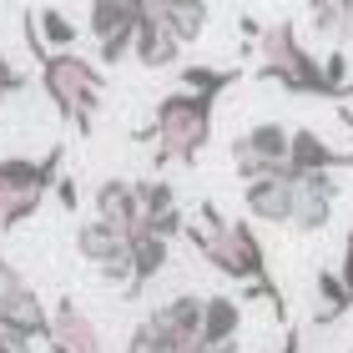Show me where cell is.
I'll return each instance as SVG.
<instances>
[{"instance_id": "obj_1", "label": "cell", "mask_w": 353, "mask_h": 353, "mask_svg": "<svg viewBox=\"0 0 353 353\" xmlns=\"http://www.w3.org/2000/svg\"><path fill=\"white\" fill-rule=\"evenodd\" d=\"M21 26H26L30 56L41 61V86H46V96H51V106L61 111V121H71L76 137H91L96 106H101V91H106V71L96 66V61L76 56L71 46L66 51H51V46L41 41V30H36V10H26Z\"/></svg>"}, {"instance_id": "obj_2", "label": "cell", "mask_w": 353, "mask_h": 353, "mask_svg": "<svg viewBox=\"0 0 353 353\" xmlns=\"http://www.w3.org/2000/svg\"><path fill=\"white\" fill-rule=\"evenodd\" d=\"M212 106H217V96H207V91H172L157 101V117L152 126L141 137H152L157 141V162H197V152L212 141Z\"/></svg>"}, {"instance_id": "obj_3", "label": "cell", "mask_w": 353, "mask_h": 353, "mask_svg": "<svg viewBox=\"0 0 353 353\" xmlns=\"http://www.w3.org/2000/svg\"><path fill=\"white\" fill-rule=\"evenodd\" d=\"M202 228L187 222V243L202 252V263H212L222 278H237V283H252V278H268V258H263V243L248 222H228L212 202H202Z\"/></svg>"}, {"instance_id": "obj_4", "label": "cell", "mask_w": 353, "mask_h": 353, "mask_svg": "<svg viewBox=\"0 0 353 353\" xmlns=\"http://www.w3.org/2000/svg\"><path fill=\"white\" fill-rule=\"evenodd\" d=\"M258 51H263V76L268 81H278L283 91H298V96H333V101H343V91L328 81L323 61H313L303 51L298 41V26H272L258 36Z\"/></svg>"}, {"instance_id": "obj_5", "label": "cell", "mask_w": 353, "mask_h": 353, "mask_svg": "<svg viewBox=\"0 0 353 353\" xmlns=\"http://www.w3.org/2000/svg\"><path fill=\"white\" fill-rule=\"evenodd\" d=\"M61 152L66 147H51L41 162H30V157H0V232L21 228V222H30L41 212L46 192L61 176Z\"/></svg>"}, {"instance_id": "obj_6", "label": "cell", "mask_w": 353, "mask_h": 353, "mask_svg": "<svg viewBox=\"0 0 353 353\" xmlns=\"http://www.w3.org/2000/svg\"><path fill=\"white\" fill-rule=\"evenodd\" d=\"M76 252H81L86 263L101 268V278L106 283H121L132 278V237H126L121 228H111L106 217H91L76 228Z\"/></svg>"}, {"instance_id": "obj_7", "label": "cell", "mask_w": 353, "mask_h": 353, "mask_svg": "<svg viewBox=\"0 0 353 353\" xmlns=\"http://www.w3.org/2000/svg\"><path fill=\"white\" fill-rule=\"evenodd\" d=\"M137 21L141 15L126 6V0H91V41H96V51H101V66H121V61L132 56Z\"/></svg>"}, {"instance_id": "obj_8", "label": "cell", "mask_w": 353, "mask_h": 353, "mask_svg": "<svg viewBox=\"0 0 353 353\" xmlns=\"http://www.w3.org/2000/svg\"><path fill=\"white\" fill-rule=\"evenodd\" d=\"M288 126H278V121H258L252 132H243L232 141V167H237V176H263V172H272V167H288Z\"/></svg>"}, {"instance_id": "obj_9", "label": "cell", "mask_w": 353, "mask_h": 353, "mask_svg": "<svg viewBox=\"0 0 353 353\" xmlns=\"http://www.w3.org/2000/svg\"><path fill=\"white\" fill-rule=\"evenodd\" d=\"M333 202H339V182H333V172H298L293 176V222L298 232H323L328 217H333Z\"/></svg>"}, {"instance_id": "obj_10", "label": "cell", "mask_w": 353, "mask_h": 353, "mask_svg": "<svg viewBox=\"0 0 353 353\" xmlns=\"http://www.w3.org/2000/svg\"><path fill=\"white\" fill-rule=\"evenodd\" d=\"M46 343H51V353H106L101 333H96V323L76 308L71 298H61L51 308V328H46Z\"/></svg>"}, {"instance_id": "obj_11", "label": "cell", "mask_w": 353, "mask_h": 353, "mask_svg": "<svg viewBox=\"0 0 353 353\" xmlns=\"http://www.w3.org/2000/svg\"><path fill=\"white\" fill-rule=\"evenodd\" d=\"M243 202H248V212L258 222H288V212H293V172L272 167L263 176H248Z\"/></svg>"}, {"instance_id": "obj_12", "label": "cell", "mask_w": 353, "mask_h": 353, "mask_svg": "<svg viewBox=\"0 0 353 353\" xmlns=\"http://www.w3.org/2000/svg\"><path fill=\"white\" fill-rule=\"evenodd\" d=\"M91 207H96V217H106L111 228H121L126 237H137V232H141L137 182H126V176H106V182L91 192Z\"/></svg>"}, {"instance_id": "obj_13", "label": "cell", "mask_w": 353, "mask_h": 353, "mask_svg": "<svg viewBox=\"0 0 353 353\" xmlns=\"http://www.w3.org/2000/svg\"><path fill=\"white\" fill-rule=\"evenodd\" d=\"M353 172V152H333L323 137L318 132H308V126H303V132H293L288 137V172Z\"/></svg>"}, {"instance_id": "obj_14", "label": "cell", "mask_w": 353, "mask_h": 353, "mask_svg": "<svg viewBox=\"0 0 353 353\" xmlns=\"http://www.w3.org/2000/svg\"><path fill=\"white\" fill-rule=\"evenodd\" d=\"M132 56L147 71H167V66H176V56H182V41H176L157 15H141V21H137V41H132Z\"/></svg>"}, {"instance_id": "obj_15", "label": "cell", "mask_w": 353, "mask_h": 353, "mask_svg": "<svg viewBox=\"0 0 353 353\" xmlns=\"http://www.w3.org/2000/svg\"><path fill=\"white\" fill-rule=\"evenodd\" d=\"M167 258H172V237H157V232L141 228L132 237V278H126V298H137L141 288L167 268Z\"/></svg>"}, {"instance_id": "obj_16", "label": "cell", "mask_w": 353, "mask_h": 353, "mask_svg": "<svg viewBox=\"0 0 353 353\" xmlns=\"http://www.w3.org/2000/svg\"><path fill=\"white\" fill-rule=\"evenodd\" d=\"M237 328H243V303H237V298H228V293L202 298V343H197V353H202L207 343L237 339Z\"/></svg>"}, {"instance_id": "obj_17", "label": "cell", "mask_w": 353, "mask_h": 353, "mask_svg": "<svg viewBox=\"0 0 353 353\" xmlns=\"http://www.w3.org/2000/svg\"><path fill=\"white\" fill-rule=\"evenodd\" d=\"M157 21L182 46H192V41H202V30H207V0H162V6H157Z\"/></svg>"}, {"instance_id": "obj_18", "label": "cell", "mask_w": 353, "mask_h": 353, "mask_svg": "<svg viewBox=\"0 0 353 353\" xmlns=\"http://www.w3.org/2000/svg\"><path fill=\"white\" fill-rule=\"evenodd\" d=\"M36 30H41V41L51 46V51H66V46H76V36H81V30L71 26V15L56 10V6L36 10Z\"/></svg>"}, {"instance_id": "obj_19", "label": "cell", "mask_w": 353, "mask_h": 353, "mask_svg": "<svg viewBox=\"0 0 353 353\" xmlns=\"http://www.w3.org/2000/svg\"><path fill=\"white\" fill-rule=\"evenodd\" d=\"M237 81V71H217V66H187L182 71V86L187 91H207V96H222Z\"/></svg>"}, {"instance_id": "obj_20", "label": "cell", "mask_w": 353, "mask_h": 353, "mask_svg": "<svg viewBox=\"0 0 353 353\" xmlns=\"http://www.w3.org/2000/svg\"><path fill=\"white\" fill-rule=\"evenodd\" d=\"M137 202H141V222H147L157 212H167V207H176V192L162 182V176H152V182L141 176V182H137Z\"/></svg>"}, {"instance_id": "obj_21", "label": "cell", "mask_w": 353, "mask_h": 353, "mask_svg": "<svg viewBox=\"0 0 353 353\" xmlns=\"http://www.w3.org/2000/svg\"><path fill=\"white\" fill-rule=\"evenodd\" d=\"M318 303H323V313H318V318H323V323H328V318H339V313H348V288H343V278H339V272H318Z\"/></svg>"}, {"instance_id": "obj_22", "label": "cell", "mask_w": 353, "mask_h": 353, "mask_svg": "<svg viewBox=\"0 0 353 353\" xmlns=\"http://www.w3.org/2000/svg\"><path fill=\"white\" fill-rule=\"evenodd\" d=\"M26 91V76L10 66V56H0V106L10 101V96H21Z\"/></svg>"}, {"instance_id": "obj_23", "label": "cell", "mask_w": 353, "mask_h": 353, "mask_svg": "<svg viewBox=\"0 0 353 353\" xmlns=\"http://www.w3.org/2000/svg\"><path fill=\"white\" fill-rule=\"evenodd\" d=\"M51 192H56V202L66 207V212H76V207H81V187H76V176H66V172H61Z\"/></svg>"}, {"instance_id": "obj_24", "label": "cell", "mask_w": 353, "mask_h": 353, "mask_svg": "<svg viewBox=\"0 0 353 353\" xmlns=\"http://www.w3.org/2000/svg\"><path fill=\"white\" fill-rule=\"evenodd\" d=\"M30 343H36V339H26V333H15V328L0 323V353H30Z\"/></svg>"}, {"instance_id": "obj_25", "label": "cell", "mask_w": 353, "mask_h": 353, "mask_svg": "<svg viewBox=\"0 0 353 353\" xmlns=\"http://www.w3.org/2000/svg\"><path fill=\"white\" fill-rule=\"evenodd\" d=\"M339 278H343L348 298H353V232H348V243H343V263H339Z\"/></svg>"}, {"instance_id": "obj_26", "label": "cell", "mask_w": 353, "mask_h": 353, "mask_svg": "<svg viewBox=\"0 0 353 353\" xmlns=\"http://www.w3.org/2000/svg\"><path fill=\"white\" fill-rule=\"evenodd\" d=\"M278 353H298V328H288V339H283V348Z\"/></svg>"}, {"instance_id": "obj_27", "label": "cell", "mask_w": 353, "mask_h": 353, "mask_svg": "<svg viewBox=\"0 0 353 353\" xmlns=\"http://www.w3.org/2000/svg\"><path fill=\"white\" fill-rule=\"evenodd\" d=\"M348 353H353V348H348Z\"/></svg>"}]
</instances>
